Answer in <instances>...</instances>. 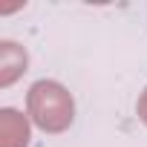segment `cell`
<instances>
[{
    "instance_id": "4",
    "label": "cell",
    "mask_w": 147,
    "mask_h": 147,
    "mask_svg": "<svg viewBox=\"0 0 147 147\" xmlns=\"http://www.w3.org/2000/svg\"><path fill=\"white\" fill-rule=\"evenodd\" d=\"M136 113H138L141 124H147V87H144V92H141L138 101H136Z\"/></svg>"
},
{
    "instance_id": "1",
    "label": "cell",
    "mask_w": 147,
    "mask_h": 147,
    "mask_svg": "<svg viewBox=\"0 0 147 147\" xmlns=\"http://www.w3.org/2000/svg\"><path fill=\"white\" fill-rule=\"evenodd\" d=\"M26 113L43 133H63L75 121V101L58 81H35L26 92Z\"/></svg>"
},
{
    "instance_id": "2",
    "label": "cell",
    "mask_w": 147,
    "mask_h": 147,
    "mask_svg": "<svg viewBox=\"0 0 147 147\" xmlns=\"http://www.w3.org/2000/svg\"><path fill=\"white\" fill-rule=\"evenodd\" d=\"M32 127L29 118L18 110H0V147H29Z\"/></svg>"
},
{
    "instance_id": "3",
    "label": "cell",
    "mask_w": 147,
    "mask_h": 147,
    "mask_svg": "<svg viewBox=\"0 0 147 147\" xmlns=\"http://www.w3.org/2000/svg\"><path fill=\"white\" fill-rule=\"evenodd\" d=\"M29 66V55L15 40H0V87H12Z\"/></svg>"
}]
</instances>
